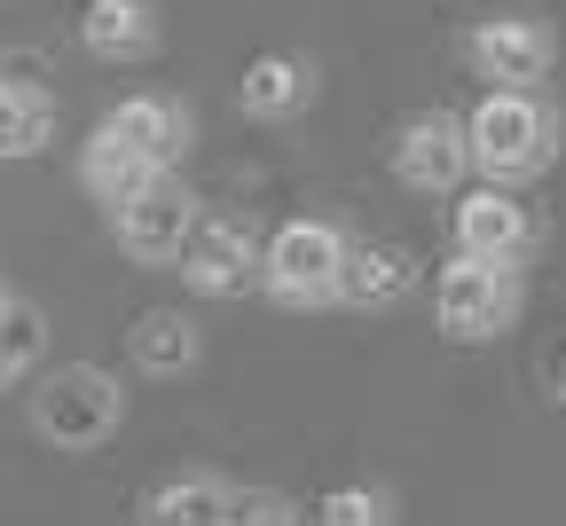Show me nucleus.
I'll return each mask as SVG.
<instances>
[{
  "label": "nucleus",
  "mask_w": 566,
  "mask_h": 526,
  "mask_svg": "<svg viewBox=\"0 0 566 526\" xmlns=\"http://www.w3.org/2000/svg\"><path fill=\"white\" fill-rule=\"evenodd\" d=\"M472 126V166H480V181H543L551 166H558V111L535 95V87H488L480 95V111L464 118Z\"/></svg>",
  "instance_id": "1"
},
{
  "label": "nucleus",
  "mask_w": 566,
  "mask_h": 526,
  "mask_svg": "<svg viewBox=\"0 0 566 526\" xmlns=\"http://www.w3.org/2000/svg\"><path fill=\"white\" fill-rule=\"evenodd\" d=\"M118 424H126V386L103 361H63L32 386V432L55 456H95L118 440Z\"/></svg>",
  "instance_id": "2"
},
{
  "label": "nucleus",
  "mask_w": 566,
  "mask_h": 526,
  "mask_svg": "<svg viewBox=\"0 0 566 526\" xmlns=\"http://www.w3.org/2000/svg\"><path fill=\"white\" fill-rule=\"evenodd\" d=\"M346 260H354V236L338 229V220H283V229L268 236L260 252V291L275 298V307H338L346 291Z\"/></svg>",
  "instance_id": "3"
},
{
  "label": "nucleus",
  "mask_w": 566,
  "mask_h": 526,
  "mask_svg": "<svg viewBox=\"0 0 566 526\" xmlns=\"http://www.w3.org/2000/svg\"><path fill=\"white\" fill-rule=\"evenodd\" d=\"M527 307V291H520V267H495V260H449L441 283H433V315H441V338L457 346H495Z\"/></svg>",
  "instance_id": "4"
},
{
  "label": "nucleus",
  "mask_w": 566,
  "mask_h": 526,
  "mask_svg": "<svg viewBox=\"0 0 566 526\" xmlns=\"http://www.w3.org/2000/svg\"><path fill=\"white\" fill-rule=\"evenodd\" d=\"M449 236H457V252H464V260L527 267V260H535V244H543V220H535V204H520V197H512V181H480V189H464V197H457Z\"/></svg>",
  "instance_id": "5"
},
{
  "label": "nucleus",
  "mask_w": 566,
  "mask_h": 526,
  "mask_svg": "<svg viewBox=\"0 0 566 526\" xmlns=\"http://www.w3.org/2000/svg\"><path fill=\"white\" fill-rule=\"evenodd\" d=\"M197 220H205V204L189 197V181L181 173H158L134 204L111 212V236H118V252L134 267H181V244H189Z\"/></svg>",
  "instance_id": "6"
},
{
  "label": "nucleus",
  "mask_w": 566,
  "mask_h": 526,
  "mask_svg": "<svg viewBox=\"0 0 566 526\" xmlns=\"http://www.w3.org/2000/svg\"><path fill=\"white\" fill-rule=\"evenodd\" d=\"M464 173L480 166H472V126L457 111H417L394 126V181L409 197H449Z\"/></svg>",
  "instance_id": "7"
},
{
  "label": "nucleus",
  "mask_w": 566,
  "mask_h": 526,
  "mask_svg": "<svg viewBox=\"0 0 566 526\" xmlns=\"http://www.w3.org/2000/svg\"><path fill=\"white\" fill-rule=\"evenodd\" d=\"M260 236H252V220H237V212H205L197 229H189V244H181V283L197 291V298H237L244 283H260Z\"/></svg>",
  "instance_id": "8"
},
{
  "label": "nucleus",
  "mask_w": 566,
  "mask_h": 526,
  "mask_svg": "<svg viewBox=\"0 0 566 526\" xmlns=\"http://www.w3.org/2000/svg\"><path fill=\"white\" fill-rule=\"evenodd\" d=\"M464 55H472V71L488 87H535L558 63V40H551L543 17H488V24H472Z\"/></svg>",
  "instance_id": "9"
},
{
  "label": "nucleus",
  "mask_w": 566,
  "mask_h": 526,
  "mask_svg": "<svg viewBox=\"0 0 566 526\" xmlns=\"http://www.w3.org/2000/svg\"><path fill=\"white\" fill-rule=\"evenodd\" d=\"M80 48L95 63H150L166 48L158 0H87V9H80Z\"/></svg>",
  "instance_id": "10"
},
{
  "label": "nucleus",
  "mask_w": 566,
  "mask_h": 526,
  "mask_svg": "<svg viewBox=\"0 0 566 526\" xmlns=\"http://www.w3.org/2000/svg\"><path fill=\"white\" fill-rule=\"evenodd\" d=\"M103 126L111 134H126L150 166H166V173H181V158L197 149V118H189V103L181 95H126L118 111H103Z\"/></svg>",
  "instance_id": "11"
},
{
  "label": "nucleus",
  "mask_w": 566,
  "mask_h": 526,
  "mask_svg": "<svg viewBox=\"0 0 566 526\" xmlns=\"http://www.w3.org/2000/svg\"><path fill=\"white\" fill-rule=\"evenodd\" d=\"M315 103V63L292 55V48H268L244 63V80H237V111L260 118V126H283V118H300Z\"/></svg>",
  "instance_id": "12"
},
{
  "label": "nucleus",
  "mask_w": 566,
  "mask_h": 526,
  "mask_svg": "<svg viewBox=\"0 0 566 526\" xmlns=\"http://www.w3.org/2000/svg\"><path fill=\"white\" fill-rule=\"evenodd\" d=\"M166 166H150V158H142V149L126 141V134H111L103 118H95V134L80 141V189L103 204V212H118V204H134L142 189H150Z\"/></svg>",
  "instance_id": "13"
},
{
  "label": "nucleus",
  "mask_w": 566,
  "mask_h": 526,
  "mask_svg": "<svg viewBox=\"0 0 566 526\" xmlns=\"http://www.w3.org/2000/svg\"><path fill=\"white\" fill-rule=\"evenodd\" d=\"M417 291V252L409 244H354V260H346V291H338V307H363V315H386V307H401V298Z\"/></svg>",
  "instance_id": "14"
},
{
  "label": "nucleus",
  "mask_w": 566,
  "mask_h": 526,
  "mask_svg": "<svg viewBox=\"0 0 566 526\" xmlns=\"http://www.w3.org/2000/svg\"><path fill=\"white\" fill-rule=\"evenodd\" d=\"M237 487L212 480V472H174L142 495V526H229Z\"/></svg>",
  "instance_id": "15"
},
{
  "label": "nucleus",
  "mask_w": 566,
  "mask_h": 526,
  "mask_svg": "<svg viewBox=\"0 0 566 526\" xmlns=\"http://www.w3.org/2000/svg\"><path fill=\"white\" fill-rule=\"evenodd\" d=\"M55 141V95L40 80H17V71H0V166L17 158H40Z\"/></svg>",
  "instance_id": "16"
},
{
  "label": "nucleus",
  "mask_w": 566,
  "mask_h": 526,
  "mask_svg": "<svg viewBox=\"0 0 566 526\" xmlns=\"http://www.w3.org/2000/svg\"><path fill=\"white\" fill-rule=\"evenodd\" d=\"M126 346H134V361L150 369V378H181V369H197V354H205V338H197V323H189L181 307H150V315H134Z\"/></svg>",
  "instance_id": "17"
},
{
  "label": "nucleus",
  "mask_w": 566,
  "mask_h": 526,
  "mask_svg": "<svg viewBox=\"0 0 566 526\" xmlns=\"http://www.w3.org/2000/svg\"><path fill=\"white\" fill-rule=\"evenodd\" d=\"M40 354H48V315L9 291V307H0V393H17L40 369Z\"/></svg>",
  "instance_id": "18"
},
{
  "label": "nucleus",
  "mask_w": 566,
  "mask_h": 526,
  "mask_svg": "<svg viewBox=\"0 0 566 526\" xmlns=\"http://www.w3.org/2000/svg\"><path fill=\"white\" fill-rule=\"evenodd\" d=\"M315 526H401V503L394 487H370V480H346L315 503Z\"/></svg>",
  "instance_id": "19"
},
{
  "label": "nucleus",
  "mask_w": 566,
  "mask_h": 526,
  "mask_svg": "<svg viewBox=\"0 0 566 526\" xmlns=\"http://www.w3.org/2000/svg\"><path fill=\"white\" fill-rule=\"evenodd\" d=\"M229 526H300V503L275 495V487H244L237 511H229Z\"/></svg>",
  "instance_id": "20"
},
{
  "label": "nucleus",
  "mask_w": 566,
  "mask_h": 526,
  "mask_svg": "<svg viewBox=\"0 0 566 526\" xmlns=\"http://www.w3.org/2000/svg\"><path fill=\"white\" fill-rule=\"evenodd\" d=\"M551 393H558V409H566V354L551 361Z\"/></svg>",
  "instance_id": "21"
},
{
  "label": "nucleus",
  "mask_w": 566,
  "mask_h": 526,
  "mask_svg": "<svg viewBox=\"0 0 566 526\" xmlns=\"http://www.w3.org/2000/svg\"><path fill=\"white\" fill-rule=\"evenodd\" d=\"M0 307H9V283H0Z\"/></svg>",
  "instance_id": "22"
}]
</instances>
